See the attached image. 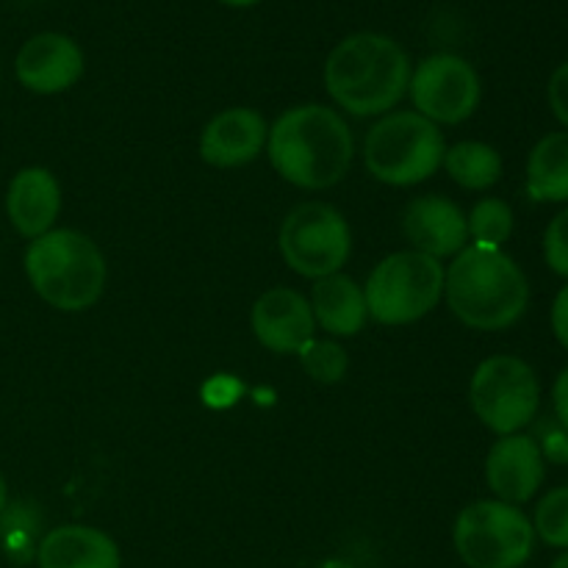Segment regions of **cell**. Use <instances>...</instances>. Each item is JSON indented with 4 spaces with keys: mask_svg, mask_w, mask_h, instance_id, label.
I'll return each mask as SVG.
<instances>
[{
    "mask_svg": "<svg viewBox=\"0 0 568 568\" xmlns=\"http://www.w3.org/2000/svg\"><path fill=\"white\" fill-rule=\"evenodd\" d=\"M277 244L288 270L311 281H322L344 270L353 253V233L342 211L311 200L288 211Z\"/></svg>",
    "mask_w": 568,
    "mask_h": 568,
    "instance_id": "9",
    "label": "cell"
},
{
    "mask_svg": "<svg viewBox=\"0 0 568 568\" xmlns=\"http://www.w3.org/2000/svg\"><path fill=\"white\" fill-rule=\"evenodd\" d=\"M527 192L538 203H568V131L547 133L527 159Z\"/></svg>",
    "mask_w": 568,
    "mask_h": 568,
    "instance_id": "19",
    "label": "cell"
},
{
    "mask_svg": "<svg viewBox=\"0 0 568 568\" xmlns=\"http://www.w3.org/2000/svg\"><path fill=\"white\" fill-rule=\"evenodd\" d=\"M6 214L20 236L39 239L53 231L61 214V186L44 166H26L17 172L6 192Z\"/></svg>",
    "mask_w": 568,
    "mask_h": 568,
    "instance_id": "16",
    "label": "cell"
},
{
    "mask_svg": "<svg viewBox=\"0 0 568 568\" xmlns=\"http://www.w3.org/2000/svg\"><path fill=\"white\" fill-rule=\"evenodd\" d=\"M366 311L388 327L425 320L444 297V264L416 250L392 253L372 270L364 286Z\"/></svg>",
    "mask_w": 568,
    "mask_h": 568,
    "instance_id": "6",
    "label": "cell"
},
{
    "mask_svg": "<svg viewBox=\"0 0 568 568\" xmlns=\"http://www.w3.org/2000/svg\"><path fill=\"white\" fill-rule=\"evenodd\" d=\"M547 94H549V109H552V114L558 116L560 125L568 128V61L552 72Z\"/></svg>",
    "mask_w": 568,
    "mask_h": 568,
    "instance_id": "26",
    "label": "cell"
},
{
    "mask_svg": "<svg viewBox=\"0 0 568 568\" xmlns=\"http://www.w3.org/2000/svg\"><path fill=\"white\" fill-rule=\"evenodd\" d=\"M37 564L39 568H120V549L98 527L64 525L39 541Z\"/></svg>",
    "mask_w": 568,
    "mask_h": 568,
    "instance_id": "17",
    "label": "cell"
},
{
    "mask_svg": "<svg viewBox=\"0 0 568 568\" xmlns=\"http://www.w3.org/2000/svg\"><path fill=\"white\" fill-rule=\"evenodd\" d=\"M552 331H555V338H558V342L568 349V286L560 288V294L555 297Z\"/></svg>",
    "mask_w": 568,
    "mask_h": 568,
    "instance_id": "27",
    "label": "cell"
},
{
    "mask_svg": "<svg viewBox=\"0 0 568 568\" xmlns=\"http://www.w3.org/2000/svg\"><path fill=\"white\" fill-rule=\"evenodd\" d=\"M442 131L416 111H388L364 139V164L375 181L416 186L436 175L444 161Z\"/></svg>",
    "mask_w": 568,
    "mask_h": 568,
    "instance_id": "5",
    "label": "cell"
},
{
    "mask_svg": "<svg viewBox=\"0 0 568 568\" xmlns=\"http://www.w3.org/2000/svg\"><path fill=\"white\" fill-rule=\"evenodd\" d=\"M449 311L471 331H508L525 316L530 286L521 266L503 250L466 244L444 270Z\"/></svg>",
    "mask_w": 568,
    "mask_h": 568,
    "instance_id": "3",
    "label": "cell"
},
{
    "mask_svg": "<svg viewBox=\"0 0 568 568\" xmlns=\"http://www.w3.org/2000/svg\"><path fill=\"white\" fill-rule=\"evenodd\" d=\"M408 94L416 114L436 125H460L480 105L483 83L466 59L455 53H433L410 72Z\"/></svg>",
    "mask_w": 568,
    "mask_h": 568,
    "instance_id": "10",
    "label": "cell"
},
{
    "mask_svg": "<svg viewBox=\"0 0 568 568\" xmlns=\"http://www.w3.org/2000/svg\"><path fill=\"white\" fill-rule=\"evenodd\" d=\"M403 233L410 242V250L425 253L430 258H455L469 244L466 214L442 194H425L410 200L403 214Z\"/></svg>",
    "mask_w": 568,
    "mask_h": 568,
    "instance_id": "15",
    "label": "cell"
},
{
    "mask_svg": "<svg viewBox=\"0 0 568 568\" xmlns=\"http://www.w3.org/2000/svg\"><path fill=\"white\" fill-rule=\"evenodd\" d=\"M270 136V125L264 116L247 105L225 109L211 116L209 125L200 133V159L216 170L244 166L261 155Z\"/></svg>",
    "mask_w": 568,
    "mask_h": 568,
    "instance_id": "14",
    "label": "cell"
},
{
    "mask_svg": "<svg viewBox=\"0 0 568 568\" xmlns=\"http://www.w3.org/2000/svg\"><path fill=\"white\" fill-rule=\"evenodd\" d=\"M547 466H544V453L536 438L525 433L514 436H499L494 447L488 449L486 458V483L499 503L525 505L541 488Z\"/></svg>",
    "mask_w": 568,
    "mask_h": 568,
    "instance_id": "13",
    "label": "cell"
},
{
    "mask_svg": "<svg viewBox=\"0 0 568 568\" xmlns=\"http://www.w3.org/2000/svg\"><path fill=\"white\" fill-rule=\"evenodd\" d=\"M549 568H568V549H566V552H564V555H560V558H558V560H555V564H552V566H549Z\"/></svg>",
    "mask_w": 568,
    "mask_h": 568,
    "instance_id": "31",
    "label": "cell"
},
{
    "mask_svg": "<svg viewBox=\"0 0 568 568\" xmlns=\"http://www.w3.org/2000/svg\"><path fill=\"white\" fill-rule=\"evenodd\" d=\"M300 355L308 375L320 383H338L349 366L347 353L333 342H308Z\"/></svg>",
    "mask_w": 568,
    "mask_h": 568,
    "instance_id": "23",
    "label": "cell"
},
{
    "mask_svg": "<svg viewBox=\"0 0 568 568\" xmlns=\"http://www.w3.org/2000/svg\"><path fill=\"white\" fill-rule=\"evenodd\" d=\"M544 258L555 275L568 277V209L560 211L544 233Z\"/></svg>",
    "mask_w": 568,
    "mask_h": 568,
    "instance_id": "25",
    "label": "cell"
},
{
    "mask_svg": "<svg viewBox=\"0 0 568 568\" xmlns=\"http://www.w3.org/2000/svg\"><path fill=\"white\" fill-rule=\"evenodd\" d=\"M453 544L469 568H521L536 547V530L516 505L480 499L458 514Z\"/></svg>",
    "mask_w": 568,
    "mask_h": 568,
    "instance_id": "7",
    "label": "cell"
},
{
    "mask_svg": "<svg viewBox=\"0 0 568 568\" xmlns=\"http://www.w3.org/2000/svg\"><path fill=\"white\" fill-rule=\"evenodd\" d=\"M17 81L37 94H59L83 75V50L64 33H37L20 48L14 61Z\"/></svg>",
    "mask_w": 568,
    "mask_h": 568,
    "instance_id": "12",
    "label": "cell"
},
{
    "mask_svg": "<svg viewBox=\"0 0 568 568\" xmlns=\"http://www.w3.org/2000/svg\"><path fill=\"white\" fill-rule=\"evenodd\" d=\"M26 275L44 303L78 314L103 297L109 266L103 250L87 233L53 227L28 244Z\"/></svg>",
    "mask_w": 568,
    "mask_h": 568,
    "instance_id": "4",
    "label": "cell"
},
{
    "mask_svg": "<svg viewBox=\"0 0 568 568\" xmlns=\"http://www.w3.org/2000/svg\"><path fill=\"white\" fill-rule=\"evenodd\" d=\"M220 3L231 6V9H250V6L261 3V0H220Z\"/></svg>",
    "mask_w": 568,
    "mask_h": 568,
    "instance_id": "30",
    "label": "cell"
},
{
    "mask_svg": "<svg viewBox=\"0 0 568 568\" xmlns=\"http://www.w3.org/2000/svg\"><path fill=\"white\" fill-rule=\"evenodd\" d=\"M471 410L497 436L525 430L541 405V386L527 361L491 355L475 369L469 383Z\"/></svg>",
    "mask_w": 568,
    "mask_h": 568,
    "instance_id": "8",
    "label": "cell"
},
{
    "mask_svg": "<svg viewBox=\"0 0 568 568\" xmlns=\"http://www.w3.org/2000/svg\"><path fill=\"white\" fill-rule=\"evenodd\" d=\"M408 53L386 33L361 31L342 39L325 61V87L353 116H383L408 94Z\"/></svg>",
    "mask_w": 568,
    "mask_h": 568,
    "instance_id": "2",
    "label": "cell"
},
{
    "mask_svg": "<svg viewBox=\"0 0 568 568\" xmlns=\"http://www.w3.org/2000/svg\"><path fill=\"white\" fill-rule=\"evenodd\" d=\"M466 231L477 247L503 250L514 233V209L499 197H483L466 216Z\"/></svg>",
    "mask_w": 568,
    "mask_h": 568,
    "instance_id": "21",
    "label": "cell"
},
{
    "mask_svg": "<svg viewBox=\"0 0 568 568\" xmlns=\"http://www.w3.org/2000/svg\"><path fill=\"white\" fill-rule=\"evenodd\" d=\"M6 505H9V486H6V477L0 475V514L6 510Z\"/></svg>",
    "mask_w": 568,
    "mask_h": 568,
    "instance_id": "29",
    "label": "cell"
},
{
    "mask_svg": "<svg viewBox=\"0 0 568 568\" xmlns=\"http://www.w3.org/2000/svg\"><path fill=\"white\" fill-rule=\"evenodd\" d=\"M266 155L283 181L305 192H322L347 178L355 139L336 109L320 103L294 105L270 128Z\"/></svg>",
    "mask_w": 568,
    "mask_h": 568,
    "instance_id": "1",
    "label": "cell"
},
{
    "mask_svg": "<svg viewBox=\"0 0 568 568\" xmlns=\"http://www.w3.org/2000/svg\"><path fill=\"white\" fill-rule=\"evenodd\" d=\"M308 303L316 325L331 336H358L369 320L364 288L342 272L316 281Z\"/></svg>",
    "mask_w": 568,
    "mask_h": 568,
    "instance_id": "18",
    "label": "cell"
},
{
    "mask_svg": "<svg viewBox=\"0 0 568 568\" xmlns=\"http://www.w3.org/2000/svg\"><path fill=\"white\" fill-rule=\"evenodd\" d=\"M322 568H349V566H342V564H327V566H322Z\"/></svg>",
    "mask_w": 568,
    "mask_h": 568,
    "instance_id": "32",
    "label": "cell"
},
{
    "mask_svg": "<svg viewBox=\"0 0 568 568\" xmlns=\"http://www.w3.org/2000/svg\"><path fill=\"white\" fill-rule=\"evenodd\" d=\"M255 338L261 347L277 355L303 353L305 344L314 342L316 320L311 303L297 288L275 286L261 294L250 314Z\"/></svg>",
    "mask_w": 568,
    "mask_h": 568,
    "instance_id": "11",
    "label": "cell"
},
{
    "mask_svg": "<svg viewBox=\"0 0 568 568\" xmlns=\"http://www.w3.org/2000/svg\"><path fill=\"white\" fill-rule=\"evenodd\" d=\"M442 166L458 186L483 192L503 178V155L486 142H458L444 150Z\"/></svg>",
    "mask_w": 568,
    "mask_h": 568,
    "instance_id": "20",
    "label": "cell"
},
{
    "mask_svg": "<svg viewBox=\"0 0 568 568\" xmlns=\"http://www.w3.org/2000/svg\"><path fill=\"white\" fill-rule=\"evenodd\" d=\"M552 399H555V414H558V422L564 425V430L568 433V366L558 375L552 388Z\"/></svg>",
    "mask_w": 568,
    "mask_h": 568,
    "instance_id": "28",
    "label": "cell"
},
{
    "mask_svg": "<svg viewBox=\"0 0 568 568\" xmlns=\"http://www.w3.org/2000/svg\"><path fill=\"white\" fill-rule=\"evenodd\" d=\"M33 525L37 519L26 505H6V510L0 514V536H3L6 552L14 560H26L31 555Z\"/></svg>",
    "mask_w": 568,
    "mask_h": 568,
    "instance_id": "24",
    "label": "cell"
},
{
    "mask_svg": "<svg viewBox=\"0 0 568 568\" xmlns=\"http://www.w3.org/2000/svg\"><path fill=\"white\" fill-rule=\"evenodd\" d=\"M532 530L547 547L568 549V486L544 494L532 516Z\"/></svg>",
    "mask_w": 568,
    "mask_h": 568,
    "instance_id": "22",
    "label": "cell"
}]
</instances>
